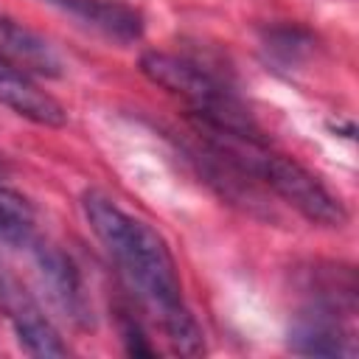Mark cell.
<instances>
[{
	"mask_svg": "<svg viewBox=\"0 0 359 359\" xmlns=\"http://www.w3.org/2000/svg\"><path fill=\"white\" fill-rule=\"evenodd\" d=\"M28 252L34 258V269L39 275V283L45 289V294L50 297V303L79 328H87L93 323V306L81 280L79 266L73 264V258L59 250L56 244L42 241L39 236L28 244Z\"/></svg>",
	"mask_w": 359,
	"mask_h": 359,
	"instance_id": "obj_5",
	"label": "cell"
},
{
	"mask_svg": "<svg viewBox=\"0 0 359 359\" xmlns=\"http://www.w3.org/2000/svg\"><path fill=\"white\" fill-rule=\"evenodd\" d=\"M34 224L36 219L31 202L0 182V241L11 247H28L36 238Z\"/></svg>",
	"mask_w": 359,
	"mask_h": 359,
	"instance_id": "obj_10",
	"label": "cell"
},
{
	"mask_svg": "<svg viewBox=\"0 0 359 359\" xmlns=\"http://www.w3.org/2000/svg\"><path fill=\"white\" fill-rule=\"evenodd\" d=\"M0 311L6 314L17 345L28 356H67L70 348L62 342L56 325L48 320L42 306L22 289V283L0 266Z\"/></svg>",
	"mask_w": 359,
	"mask_h": 359,
	"instance_id": "obj_4",
	"label": "cell"
},
{
	"mask_svg": "<svg viewBox=\"0 0 359 359\" xmlns=\"http://www.w3.org/2000/svg\"><path fill=\"white\" fill-rule=\"evenodd\" d=\"M81 213L129 289L157 317L165 339L180 353H202V328L185 306L182 280L163 236L143 219L123 210L104 191H84Z\"/></svg>",
	"mask_w": 359,
	"mask_h": 359,
	"instance_id": "obj_1",
	"label": "cell"
},
{
	"mask_svg": "<svg viewBox=\"0 0 359 359\" xmlns=\"http://www.w3.org/2000/svg\"><path fill=\"white\" fill-rule=\"evenodd\" d=\"M0 104L6 109H11L14 115L39 123V126H65L67 123V112L65 107L45 93L31 73L20 70L17 65L0 59Z\"/></svg>",
	"mask_w": 359,
	"mask_h": 359,
	"instance_id": "obj_6",
	"label": "cell"
},
{
	"mask_svg": "<svg viewBox=\"0 0 359 359\" xmlns=\"http://www.w3.org/2000/svg\"><path fill=\"white\" fill-rule=\"evenodd\" d=\"M101 31L115 42H135L143 34V17L123 0H42Z\"/></svg>",
	"mask_w": 359,
	"mask_h": 359,
	"instance_id": "obj_9",
	"label": "cell"
},
{
	"mask_svg": "<svg viewBox=\"0 0 359 359\" xmlns=\"http://www.w3.org/2000/svg\"><path fill=\"white\" fill-rule=\"evenodd\" d=\"M289 348L303 356H353V334L342 325L339 314L328 309H309L289 328Z\"/></svg>",
	"mask_w": 359,
	"mask_h": 359,
	"instance_id": "obj_7",
	"label": "cell"
},
{
	"mask_svg": "<svg viewBox=\"0 0 359 359\" xmlns=\"http://www.w3.org/2000/svg\"><path fill=\"white\" fill-rule=\"evenodd\" d=\"M140 73L151 84L182 98L208 132L261 137L255 132L250 112L236 98V93L219 76H213L205 65L177 53H165V50H146L140 56Z\"/></svg>",
	"mask_w": 359,
	"mask_h": 359,
	"instance_id": "obj_3",
	"label": "cell"
},
{
	"mask_svg": "<svg viewBox=\"0 0 359 359\" xmlns=\"http://www.w3.org/2000/svg\"><path fill=\"white\" fill-rule=\"evenodd\" d=\"M213 140V151L241 177H252L264 182L275 196L292 205L300 216L314 224L342 227L348 213L342 202L297 160L272 151L261 137H238V135H219L208 132Z\"/></svg>",
	"mask_w": 359,
	"mask_h": 359,
	"instance_id": "obj_2",
	"label": "cell"
},
{
	"mask_svg": "<svg viewBox=\"0 0 359 359\" xmlns=\"http://www.w3.org/2000/svg\"><path fill=\"white\" fill-rule=\"evenodd\" d=\"M0 59L17 65L20 70H25L31 76L56 79L65 70L62 56L45 36H39L36 31L25 28L22 22H17L6 14H0Z\"/></svg>",
	"mask_w": 359,
	"mask_h": 359,
	"instance_id": "obj_8",
	"label": "cell"
},
{
	"mask_svg": "<svg viewBox=\"0 0 359 359\" xmlns=\"http://www.w3.org/2000/svg\"><path fill=\"white\" fill-rule=\"evenodd\" d=\"M3 174H6V168H3V163H0V180H3Z\"/></svg>",
	"mask_w": 359,
	"mask_h": 359,
	"instance_id": "obj_11",
	"label": "cell"
}]
</instances>
